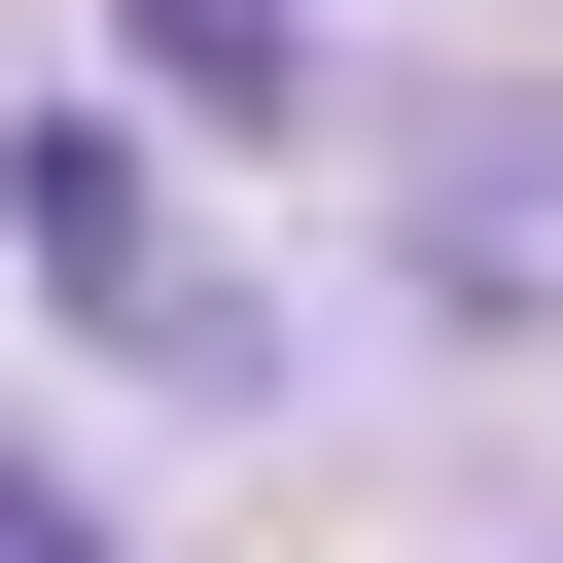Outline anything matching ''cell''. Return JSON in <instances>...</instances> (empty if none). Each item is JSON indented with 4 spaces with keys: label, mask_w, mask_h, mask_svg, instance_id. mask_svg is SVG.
I'll return each instance as SVG.
<instances>
[{
    "label": "cell",
    "mask_w": 563,
    "mask_h": 563,
    "mask_svg": "<svg viewBox=\"0 0 563 563\" xmlns=\"http://www.w3.org/2000/svg\"><path fill=\"white\" fill-rule=\"evenodd\" d=\"M141 106H317V0H141Z\"/></svg>",
    "instance_id": "2"
},
{
    "label": "cell",
    "mask_w": 563,
    "mask_h": 563,
    "mask_svg": "<svg viewBox=\"0 0 563 563\" xmlns=\"http://www.w3.org/2000/svg\"><path fill=\"white\" fill-rule=\"evenodd\" d=\"M0 246H35L106 352H176V317H211V282H141V141H106V106H35V141H0Z\"/></svg>",
    "instance_id": "1"
}]
</instances>
